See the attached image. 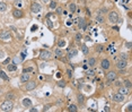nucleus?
I'll return each mask as SVG.
<instances>
[{
  "instance_id": "17",
  "label": "nucleus",
  "mask_w": 132,
  "mask_h": 112,
  "mask_svg": "<svg viewBox=\"0 0 132 112\" xmlns=\"http://www.w3.org/2000/svg\"><path fill=\"white\" fill-rule=\"evenodd\" d=\"M77 101H78V103L80 104V105H83V104L85 103V96H84L83 94H78V95H77Z\"/></svg>"
},
{
  "instance_id": "1",
  "label": "nucleus",
  "mask_w": 132,
  "mask_h": 112,
  "mask_svg": "<svg viewBox=\"0 0 132 112\" xmlns=\"http://www.w3.org/2000/svg\"><path fill=\"white\" fill-rule=\"evenodd\" d=\"M0 109L4 112H10L14 109L13 101H11V100H6V101H4L1 103V105H0Z\"/></svg>"
},
{
  "instance_id": "10",
  "label": "nucleus",
  "mask_w": 132,
  "mask_h": 112,
  "mask_svg": "<svg viewBox=\"0 0 132 112\" xmlns=\"http://www.w3.org/2000/svg\"><path fill=\"white\" fill-rule=\"evenodd\" d=\"M40 58H41V59H44V60L50 59V58H51V52H49L47 50H43V51H41V53H40Z\"/></svg>"
},
{
  "instance_id": "26",
  "label": "nucleus",
  "mask_w": 132,
  "mask_h": 112,
  "mask_svg": "<svg viewBox=\"0 0 132 112\" xmlns=\"http://www.w3.org/2000/svg\"><path fill=\"white\" fill-rule=\"evenodd\" d=\"M88 65L90 66V67H94V66L96 65V59L95 58H89V60H88Z\"/></svg>"
},
{
  "instance_id": "25",
  "label": "nucleus",
  "mask_w": 132,
  "mask_h": 112,
  "mask_svg": "<svg viewBox=\"0 0 132 112\" xmlns=\"http://www.w3.org/2000/svg\"><path fill=\"white\" fill-rule=\"evenodd\" d=\"M56 54H57V57L62 58V57H63V54H64V52L59 48V49H57V50H56Z\"/></svg>"
},
{
  "instance_id": "47",
  "label": "nucleus",
  "mask_w": 132,
  "mask_h": 112,
  "mask_svg": "<svg viewBox=\"0 0 132 112\" xmlns=\"http://www.w3.org/2000/svg\"><path fill=\"white\" fill-rule=\"evenodd\" d=\"M104 111H110V109H109V106H105V109H104Z\"/></svg>"
},
{
  "instance_id": "12",
  "label": "nucleus",
  "mask_w": 132,
  "mask_h": 112,
  "mask_svg": "<svg viewBox=\"0 0 132 112\" xmlns=\"http://www.w3.org/2000/svg\"><path fill=\"white\" fill-rule=\"evenodd\" d=\"M30 75H28V72H23V74L20 75V82L21 83H26L30 80Z\"/></svg>"
},
{
  "instance_id": "46",
  "label": "nucleus",
  "mask_w": 132,
  "mask_h": 112,
  "mask_svg": "<svg viewBox=\"0 0 132 112\" xmlns=\"http://www.w3.org/2000/svg\"><path fill=\"white\" fill-rule=\"evenodd\" d=\"M49 109H50V105H46V106H45V108H44V111H47V110H49Z\"/></svg>"
},
{
  "instance_id": "20",
  "label": "nucleus",
  "mask_w": 132,
  "mask_h": 112,
  "mask_svg": "<svg viewBox=\"0 0 132 112\" xmlns=\"http://www.w3.org/2000/svg\"><path fill=\"white\" fill-rule=\"evenodd\" d=\"M69 10H70V13H75L77 11V5L75 2H71L70 5H69Z\"/></svg>"
},
{
  "instance_id": "27",
  "label": "nucleus",
  "mask_w": 132,
  "mask_h": 112,
  "mask_svg": "<svg viewBox=\"0 0 132 112\" xmlns=\"http://www.w3.org/2000/svg\"><path fill=\"white\" fill-rule=\"evenodd\" d=\"M6 99L7 100H11V101H13L14 99H16V96H15V94H14V93H7L6 94Z\"/></svg>"
},
{
  "instance_id": "36",
  "label": "nucleus",
  "mask_w": 132,
  "mask_h": 112,
  "mask_svg": "<svg viewBox=\"0 0 132 112\" xmlns=\"http://www.w3.org/2000/svg\"><path fill=\"white\" fill-rule=\"evenodd\" d=\"M31 71H34V69H33L32 67H30V68H24V70H23V72H31Z\"/></svg>"
},
{
  "instance_id": "15",
  "label": "nucleus",
  "mask_w": 132,
  "mask_h": 112,
  "mask_svg": "<svg viewBox=\"0 0 132 112\" xmlns=\"http://www.w3.org/2000/svg\"><path fill=\"white\" fill-rule=\"evenodd\" d=\"M86 22H85V19L84 18H80L79 19V22H78V27L79 28H83V30H86Z\"/></svg>"
},
{
  "instance_id": "39",
  "label": "nucleus",
  "mask_w": 132,
  "mask_h": 112,
  "mask_svg": "<svg viewBox=\"0 0 132 112\" xmlns=\"http://www.w3.org/2000/svg\"><path fill=\"white\" fill-rule=\"evenodd\" d=\"M46 23H47V25H49V27H50V28H52V27H53V24H52V22H51V21H50V19H49V18H47V21H46Z\"/></svg>"
},
{
  "instance_id": "32",
  "label": "nucleus",
  "mask_w": 132,
  "mask_h": 112,
  "mask_svg": "<svg viewBox=\"0 0 132 112\" xmlns=\"http://www.w3.org/2000/svg\"><path fill=\"white\" fill-rule=\"evenodd\" d=\"M58 45H59V48H63L64 45H66V41H64V40H60L59 42H58Z\"/></svg>"
},
{
  "instance_id": "45",
  "label": "nucleus",
  "mask_w": 132,
  "mask_h": 112,
  "mask_svg": "<svg viewBox=\"0 0 132 112\" xmlns=\"http://www.w3.org/2000/svg\"><path fill=\"white\" fill-rule=\"evenodd\" d=\"M126 47L130 49V48H131V42H128V43H126Z\"/></svg>"
},
{
  "instance_id": "18",
  "label": "nucleus",
  "mask_w": 132,
  "mask_h": 112,
  "mask_svg": "<svg viewBox=\"0 0 132 112\" xmlns=\"http://www.w3.org/2000/svg\"><path fill=\"white\" fill-rule=\"evenodd\" d=\"M96 22H97V23H104V21H105V18H104V15H103V14H98L97 16H96Z\"/></svg>"
},
{
  "instance_id": "40",
  "label": "nucleus",
  "mask_w": 132,
  "mask_h": 112,
  "mask_svg": "<svg viewBox=\"0 0 132 112\" xmlns=\"http://www.w3.org/2000/svg\"><path fill=\"white\" fill-rule=\"evenodd\" d=\"M107 13V8H105V7H103L102 9H100V14H106Z\"/></svg>"
},
{
  "instance_id": "35",
  "label": "nucleus",
  "mask_w": 132,
  "mask_h": 112,
  "mask_svg": "<svg viewBox=\"0 0 132 112\" xmlns=\"http://www.w3.org/2000/svg\"><path fill=\"white\" fill-rule=\"evenodd\" d=\"M120 58H121V59H124V60H128L129 55L126 54V53H121V55H120Z\"/></svg>"
},
{
  "instance_id": "22",
  "label": "nucleus",
  "mask_w": 132,
  "mask_h": 112,
  "mask_svg": "<svg viewBox=\"0 0 132 112\" xmlns=\"http://www.w3.org/2000/svg\"><path fill=\"white\" fill-rule=\"evenodd\" d=\"M68 111H70V112H77V111H78V108H77L76 104H70V105L68 106Z\"/></svg>"
},
{
  "instance_id": "48",
  "label": "nucleus",
  "mask_w": 132,
  "mask_h": 112,
  "mask_svg": "<svg viewBox=\"0 0 132 112\" xmlns=\"http://www.w3.org/2000/svg\"><path fill=\"white\" fill-rule=\"evenodd\" d=\"M123 1H124V2H128V1H129V0H123Z\"/></svg>"
},
{
  "instance_id": "8",
  "label": "nucleus",
  "mask_w": 132,
  "mask_h": 112,
  "mask_svg": "<svg viewBox=\"0 0 132 112\" xmlns=\"http://www.w3.org/2000/svg\"><path fill=\"white\" fill-rule=\"evenodd\" d=\"M124 96L123 94H121V93H119V92H117V93H115L114 95H113V101L114 102H117V103H121V102H123L124 101Z\"/></svg>"
},
{
  "instance_id": "31",
  "label": "nucleus",
  "mask_w": 132,
  "mask_h": 112,
  "mask_svg": "<svg viewBox=\"0 0 132 112\" xmlns=\"http://www.w3.org/2000/svg\"><path fill=\"white\" fill-rule=\"evenodd\" d=\"M75 39H76V41H81V39H83V34L81 33H76Z\"/></svg>"
},
{
  "instance_id": "11",
  "label": "nucleus",
  "mask_w": 132,
  "mask_h": 112,
  "mask_svg": "<svg viewBox=\"0 0 132 112\" xmlns=\"http://www.w3.org/2000/svg\"><path fill=\"white\" fill-rule=\"evenodd\" d=\"M13 16L15 17V18H21V17L24 16V13H23V10H20V9H14Z\"/></svg>"
},
{
  "instance_id": "24",
  "label": "nucleus",
  "mask_w": 132,
  "mask_h": 112,
  "mask_svg": "<svg viewBox=\"0 0 132 112\" xmlns=\"http://www.w3.org/2000/svg\"><path fill=\"white\" fill-rule=\"evenodd\" d=\"M7 10V5L5 2H0V13H5Z\"/></svg>"
},
{
  "instance_id": "34",
  "label": "nucleus",
  "mask_w": 132,
  "mask_h": 112,
  "mask_svg": "<svg viewBox=\"0 0 132 112\" xmlns=\"http://www.w3.org/2000/svg\"><path fill=\"white\" fill-rule=\"evenodd\" d=\"M58 85H59L60 87H66V82H64V80H59V82H58Z\"/></svg>"
},
{
  "instance_id": "21",
  "label": "nucleus",
  "mask_w": 132,
  "mask_h": 112,
  "mask_svg": "<svg viewBox=\"0 0 132 112\" xmlns=\"http://www.w3.org/2000/svg\"><path fill=\"white\" fill-rule=\"evenodd\" d=\"M0 77H1L4 80H6V82H9V77L7 76V74L4 71V70H0Z\"/></svg>"
},
{
  "instance_id": "50",
  "label": "nucleus",
  "mask_w": 132,
  "mask_h": 112,
  "mask_svg": "<svg viewBox=\"0 0 132 112\" xmlns=\"http://www.w3.org/2000/svg\"><path fill=\"white\" fill-rule=\"evenodd\" d=\"M33 1H36V0H33Z\"/></svg>"
},
{
  "instance_id": "4",
  "label": "nucleus",
  "mask_w": 132,
  "mask_h": 112,
  "mask_svg": "<svg viewBox=\"0 0 132 112\" xmlns=\"http://www.w3.org/2000/svg\"><path fill=\"white\" fill-rule=\"evenodd\" d=\"M41 9H42V6H41L40 4H37V2H33L32 5H31V11L34 14H37L41 11Z\"/></svg>"
},
{
  "instance_id": "33",
  "label": "nucleus",
  "mask_w": 132,
  "mask_h": 112,
  "mask_svg": "<svg viewBox=\"0 0 132 112\" xmlns=\"http://www.w3.org/2000/svg\"><path fill=\"white\" fill-rule=\"evenodd\" d=\"M107 50H109V51H111V53H112V54H114V53H115V49H114V47H113V44H111V45H110V47L107 48Z\"/></svg>"
},
{
  "instance_id": "38",
  "label": "nucleus",
  "mask_w": 132,
  "mask_h": 112,
  "mask_svg": "<svg viewBox=\"0 0 132 112\" xmlns=\"http://www.w3.org/2000/svg\"><path fill=\"white\" fill-rule=\"evenodd\" d=\"M15 5L18 7V8H20V7H21V2H20V0H16V1H15Z\"/></svg>"
},
{
  "instance_id": "41",
  "label": "nucleus",
  "mask_w": 132,
  "mask_h": 112,
  "mask_svg": "<svg viewBox=\"0 0 132 112\" xmlns=\"http://www.w3.org/2000/svg\"><path fill=\"white\" fill-rule=\"evenodd\" d=\"M67 74H68V76H69V77H71V76H72V70L68 69V70H67Z\"/></svg>"
},
{
  "instance_id": "9",
  "label": "nucleus",
  "mask_w": 132,
  "mask_h": 112,
  "mask_svg": "<svg viewBox=\"0 0 132 112\" xmlns=\"http://www.w3.org/2000/svg\"><path fill=\"white\" fill-rule=\"evenodd\" d=\"M100 67H102L104 70L110 69V67H111V61H110L109 59H103L102 62H100Z\"/></svg>"
},
{
  "instance_id": "6",
  "label": "nucleus",
  "mask_w": 132,
  "mask_h": 112,
  "mask_svg": "<svg viewBox=\"0 0 132 112\" xmlns=\"http://www.w3.org/2000/svg\"><path fill=\"white\" fill-rule=\"evenodd\" d=\"M116 77H117V75L114 70H110L106 74V79L109 80V82H114V80H116Z\"/></svg>"
},
{
  "instance_id": "29",
  "label": "nucleus",
  "mask_w": 132,
  "mask_h": 112,
  "mask_svg": "<svg viewBox=\"0 0 132 112\" xmlns=\"http://www.w3.org/2000/svg\"><path fill=\"white\" fill-rule=\"evenodd\" d=\"M124 86H125L128 89L131 88V82H130V79H126L125 82H124Z\"/></svg>"
},
{
  "instance_id": "37",
  "label": "nucleus",
  "mask_w": 132,
  "mask_h": 112,
  "mask_svg": "<svg viewBox=\"0 0 132 112\" xmlns=\"http://www.w3.org/2000/svg\"><path fill=\"white\" fill-rule=\"evenodd\" d=\"M50 8H51V9H56L57 8V2L56 1H52L51 4H50Z\"/></svg>"
},
{
  "instance_id": "42",
  "label": "nucleus",
  "mask_w": 132,
  "mask_h": 112,
  "mask_svg": "<svg viewBox=\"0 0 132 112\" xmlns=\"http://www.w3.org/2000/svg\"><path fill=\"white\" fill-rule=\"evenodd\" d=\"M56 9H57V13L59 14V15H60V14H62V9L61 8H56Z\"/></svg>"
},
{
  "instance_id": "49",
  "label": "nucleus",
  "mask_w": 132,
  "mask_h": 112,
  "mask_svg": "<svg viewBox=\"0 0 132 112\" xmlns=\"http://www.w3.org/2000/svg\"><path fill=\"white\" fill-rule=\"evenodd\" d=\"M43 1H44V2H46V1H47V0H43Z\"/></svg>"
},
{
  "instance_id": "19",
  "label": "nucleus",
  "mask_w": 132,
  "mask_h": 112,
  "mask_svg": "<svg viewBox=\"0 0 132 112\" xmlns=\"http://www.w3.org/2000/svg\"><path fill=\"white\" fill-rule=\"evenodd\" d=\"M119 93L123 94V95L125 96V95H128V94H129V89L126 88L125 86H124V87H120V88H119Z\"/></svg>"
},
{
  "instance_id": "30",
  "label": "nucleus",
  "mask_w": 132,
  "mask_h": 112,
  "mask_svg": "<svg viewBox=\"0 0 132 112\" xmlns=\"http://www.w3.org/2000/svg\"><path fill=\"white\" fill-rule=\"evenodd\" d=\"M95 50H96V52H97V53H102L103 51H104V48H103L102 45H97Z\"/></svg>"
},
{
  "instance_id": "23",
  "label": "nucleus",
  "mask_w": 132,
  "mask_h": 112,
  "mask_svg": "<svg viewBox=\"0 0 132 112\" xmlns=\"http://www.w3.org/2000/svg\"><path fill=\"white\" fill-rule=\"evenodd\" d=\"M81 51H83V53H84L85 55H87L88 53H89V49L87 48V45H86V44H83V45H81Z\"/></svg>"
},
{
  "instance_id": "44",
  "label": "nucleus",
  "mask_w": 132,
  "mask_h": 112,
  "mask_svg": "<svg viewBox=\"0 0 132 112\" xmlns=\"http://www.w3.org/2000/svg\"><path fill=\"white\" fill-rule=\"evenodd\" d=\"M128 111H130V112L132 111V105H131V104H130V105L128 106Z\"/></svg>"
},
{
  "instance_id": "3",
  "label": "nucleus",
  "mask_w": 132,
  "mask_h": 112,
  "mask_svg": "<svg viewBox=\"0 0 132 112\" xmlns=\"http://www.w3.org/2000/svg\"><path fill=\"white\" fill-rule=\"evenodd\" d=\"M36 86H37V84L35 80H28V82H26L25 89L26 91H32V89H34Z\"/></svg>"
},
{
  "instance_id": "16",
  "label": "nucleus",
  "mask_w": 132,
  "mask_h": 112,
  "mask_svg": "<svg viewBox=\"0 0 132 112\" xmlns=\"http://www.w3.org/2000/svg\"><path fill=\"white\" fill-rule=\"evenodd\" d=\"M77 53H78V51L76 50V49H71V50H69V53H68V58L69 59H71V58L76 57Z\"/></svg>"
},
{
  "instance_id": "13",
  "label": "nucleus",
  "mask_w": 132,
  "mask_h": 112,
  "mask_svg": "<svg viewBox=\"0 0 132 112\" xmlns=\"http://www.w3.org/2000/svg\"><path fill=\"white\" fill-rule=\"evenodd\" d=\"M21 104H23V106H25V108H31V106H32V101H31L30 99H23Z\"/></svg>"
},
{
  "instance_id": "7",
  "label": "nucleus",
  "mask_w": 132,
  "mask_h": 112,
  "mask_svg": "<svg viewBox=\"0 0 132 112\" xmlns=\"http://www.w3.org/2000/svg\"><path fill=\"white\" fill-rule=\"evenodd\" d=\"M126 66H128V61L126 60H124V59H120L119 61L116 62V67H117V69H125L126 68Z\"/></svg>"
},
{
  "instance_id": "2",
  "label": "nucleus",
  "mask_w": 132,
  "mask_h": 112,
  "mask_svg": "<svg viewBox=\"0 0 132 112\" xmlns=\"http://www.w3.org/2000/svg\"><path fill=\"white\" fill-rule=\"evenodd\" d=\"M119 19H120V15H119L117 11L112 10V11H110V13H109V22H110V23L116 24L117 22H119Z\"/></svg>"
},
{
  "instance_id": "28",
  "label": "nucleus",
  "mask_w": 132,
  "mask_h": 112,
  "mask_svg": "<svg viewBox=\"0 0 132 112\" xmlns=\"http://www.w3.org/2000/svg\"><path fill=\"white\" fill-rule=\"evenodd\" d=\"M86 75H87L88 77H94L95 76V71L93 69H88L87 71H86Z\"/></svg>"
},
{
  "instance_id": "14",
  "label": "nucleus",
  "mask_w": 132,
  "mask_h": 112,
  "mask_svg": "<svg viewBox=\"0 0 132 112\" xmlns=\"http://www.w3.org/2000/svg\"><path fill=\"white\" fill-rule=\"evenodd\" d=\"M7 66V70L8 71H16L17 70V65L16 64H8Z\"/></svg>"
},
{
  "instance_id": "5",
  "label": "nucleus",
  "mask_w": 132,
  "mask_h": 112,
  "mask_svg": "<svg viewBox=\"0 0 132 112\" xmlns=\"http://www.w3.org/2000/svg\"><path fill=\"white\" fill-rule=\"evenodd\" d=\"M10 38H11V34L9 31H1L0 32V40L7 41V40H10Z\"/></svg>"
},
{
  "instance_id": "43",
  "label": "nucleus",
  "mask_w": 132,
  "mask_h": 112,
  "mask_svg": "<svg viewBox=\"0 0 132 112\" xmlns=\"http://www.w3.org/2000/svg\"><path fill=\"white\" fill-rule=\"evenodd\" d=\"M9 61H10V59L8 58V59H6V60L4 61V65H8V64H9Z\"/></svg>"
}]
</instances>
